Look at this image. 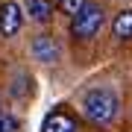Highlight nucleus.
I'll use <instances>...</instances> for the list:
<instances>
[{
	"label": "nucleus",
	"mask_w": 132,
	"mask_h": 132,
	"mask_svg": "<svg viewBox=\"0 0 132 132\" xmlns=\"http://www.w3.org/2000/svg\"><path fill=\"white\" fill-rule=\"evenodd\" d=\"M29 53H32V59L44 62V65H53V62L59 59V41L53 35L41 32V35H35L32 41H29Z\"/></svg>",
	"instance_id": "nucleus-4"
},
{
	"label": "nucleus",
	"mask_w": 132,
	"mask_h": 132,
	"mask_svg": "<svg viewBox=\"0 0 132 132\" xmlns=\"http://www.w3.org/2000/svg\"><path fill=\"white\" fill-rule=\"evenodd\" d=\"M24 12L35 24H47L53 18V0H24Z\"/></svg>",
	"instance_id": "nucleus-6"
},
{
	"label": "nucleus",
	"mask_w": 132,
	"mask_h": 132,
	"mask_svg": "<svg viewBox=\"0 0 132 132\" xmlns=\"http://www.w3.org/2000/svg\"><path fill=\"white\" fill-rule=\"evenodd\" d=\"M82 112L85 118L97 126H112L118 120V112H120V100L112 88L106 85H97V88H88L82 94Z\"/></svg>",
	"instance_id": "nucleus-1"
},
{
	"label": "nucleus",
	"mask_w": 132,
	"mask_h": 132,
	"mask_svg": "<svg viewBox=\"0 0 132 132\" xmlns=\"http://www.w3.org/2000/svg\"><path fill=\"white\" fill-rule=\"evenodd\" d=\"M106 24V9L100 3H85L79 12L71 18V35L76 38V41H88V38H94L100 29H103Z\"/></svg>",
	"instance_id": "nucleus-2"
},
{
	"label": "nucleus",
	"mask_w": 132,
	"mask_h": 132,
	"mask_svg": "<svg viewBox=\"0 0 132 132\" xmlns=\"http://www.w3.org/2000/svg\"><path fill=\"white\" fill-rule=\"evenodd\" d=\"M112 32H114V38H120V41H129L132 38V9H123V12L114 15Z\"/></svg>",
	"instance_id": "nucleus-7"
},
{
	"label": "nucleus",
	"mask_w": 132,
	"mask_h": 132,
	"mask_svg": "<svg viewBox=\"0 0 132 132\" xmlns=\"http://www.w3.org/2000/svg\"><path fill=\"white\" fill-rule=\"evenodd\" d=\"M85 3H88V0H59V12H65V15H71V18H73Z\"/></svg>",
	"instance_id": "nucleus-8"
},
{
	"label": "nucleus",
	"mask_w": 132,
	"mask_h": 132,
	"mask_svg": "<svg viewBox=\"0 0 132 132\" xmlns=\"http://www.w3.org/2000/svg\"><path fill=\"white\" fill-rule=\"evenodd\" d=\"M0 132H18V120L12 114H0Z\"/></svg>",
	"instance_id": "nucleus-9"
},
{
	"label": "nucleus",
	"mask_w": 132,
	"mask_h": 132,
	"mask_svg": "<svg viewBox=\"0 0 132 132\" xmlns=\"http://www.w3.org/2000/svg\"><path fill=\"white\" fill-rule=\"evenodd\" d=\"M21 24H24V9L18 3H0V35L3 38L18 35Z\"/></svg>",
	"instance_id": "nucleus-3"
},
{
	"label": "nucleus",
	"mask_w": 132,
	"mask_h": 132,
	"mask_svg": "<svg viewBox=\"0 0 132 132\" xmlns=\"http://www.w3.org/2000/svg\"><path fill=\"white\" fill-rule=\"evenodd\" d=\"M41 132H76V120L68 112H53V114H47Z\"/></svg>",
	"instance_id": "nucleus-5"
}]
</instances>
